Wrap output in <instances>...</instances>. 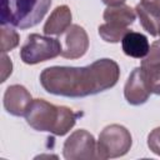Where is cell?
Listing matches in <instances>:
<instances>
[{
	"label": "cell",
	"instance_id": "1",
	"mask_svg": "<svg viewBox=\"0 0 160 160\" xmlns=\"http://www.w3.org/2000/svg\"><path fill=\"white\" fill-rule=\"evenodd\" d=\"M120 78L116 61L104 58L86 66H50L41 71L40 84L49 94L85 98L114 88Z\"/></svg>",
	"mask_w": 160,
	"mask_h": 160
},
{
	"label": "cell",
	"instance_id": "2",
	"mask_svg": "<svg viewBox=\"0 0 160 160\" xmlns=\"http://www.w3.org/2000/svg\"><path fill=\"white\" fill-rule=\"evenodd\" d=\"M79 116L80 112H75L68 106H58L44 99H32L25 114V120L38 131L64 136L74 128Z\"/></svg>",
	"mask_w": 160,
	"mask_h": 160
},
{
	"label": "cell",
	"instance_id": "3",
	"mask_svg": "<svg viewBox=\"0 0 160 160\" xmlns=\"http://www.w3.org/2000/svg\"><path fill=\"white\" fill-rule=\"evenodd\" d=\"M51 0H1L0 22L25 30L38 25L49 11Z\"/></svg>",
	"mask_w": 160,
	"mask_h": 160
},
{
	"label": "cell",
	"instance_id": "4",
	"mask_svg": "<svg viewBox=\"0 0 160 160\" xmlns=\"http://www.w3.org/2000/svg\"><path fill=\"white\" fill-rule=\"evenodd\" d=\"M131 145L132 138L125 126L119 124L108 125L99 134L96 142V158L105 160L124 156L129 152Z\"/></svg>",
	"mask_w": 160,
	"mask_h": 160
},
{
	"label": "cell",
	"instance_id": "5",
	"mask_svg": "<svg viewBox=\"0 0 160 160\" xmlns=\"http://www.w3.org/2000/svg\"><path fill=\"white\" fill-rule=\"evenodd\" d=\"M61 42L48 35L30 34L20 48V59L24 64L35 65L61 55Z\"/></svg>",
	"mask_w": 160,
	"mask_h": 160
},
{
	"label": "cell",
	"instance_id": "6",
	"mask_svg": "<svg viewBox=\"0 0 160 160\" xmlns=\"http://www.w3.org/2000/svg\"><path fill=\"white\" fill-rule=\"evenodd\" d=\"M62 156L66 160H89L96 158V141L85 129L75 130L62 145Z\"/></svg>",
	"mask_w": 160,
	"mask_h": 160
},
{
	"label": "cell",
	"instance_id": "7",
	"mask_svg": "<svg viewBox=\"0 0 160 160\" xmlns=\"http://www.w3.org/2000/svg\"><path fill=\"white\" fill-rule=\"evenodd\" d=\"M61 56L74 60L85 55L89 49V36L85 29L78 24H71L61 34Z\"/></svg>",
	"mask_w": 160,
	"mask_h": 160
},
{
	"label": "cell",
	"instance_id": "8",
	"mask_svg": "<svg viewBox=\"0 0 160 160\" xmlns=\"http://www.w3.org/2000/svg\"><path fill=\"white\" fill-rule=\"evenodd\" d=\"M31 101V94L25 86L19 84L8 86L4 92V108L10 115L14 116H25Z\"/></svg>",
	"mask_w": 160,
	"mask_h": 160
},
{
	"label": "cell",
	"instance_id": "9",
	"mask_svg": "<svg viewBox=\"0 0 160 160\" xmlns=\"http://www.w3.org/2000/svg\"><path fill=\"white\" fill-rule=\"evenodd\" d=\"M150 94H151V91L149 90V88L146 85L141 68L140 66L135 68L130 72L126 82H125V86H124L125 100L130 105L138 106V105L145 104L149 100Z\"/></svg>",
	"mask_w": 160,
	"mask_h": 160
},
{
	"label": "cell",
	"instance_id": "10",
	"mask_svg": "<svg viewBox=\"0 0 160 160\" xmlns=\"http://www.w3.org/2000/svg\"><path fill=\"white\" fill-rule=\"evenodd\" d=\"M72 14L68 5L56 6L42 26L45 35H61L71 25Z\"/></svg>",
	"mask_w": 160,
	"mask_h": 160
},
{
	"label": "cell",
	"instance_id": "11",
	"mask_svg": "<svg viewBox=\"0 0 160 160\" xmlns=\"http://www.w3.org/2000/svg\"><path fill=\"white\" fill-rule=\"evenodd\" d=\"M121 48L125 55L134 59H144L149 52L150 44L144 34L130 30L121 40Z\"/></svg>",
	"mask_w": 160,
	"mask_h": 160
},
{
	"label": "cell",
	"instance_id": "12",
	"mask_svg": "<svg viewBox=\"0 0 160 160\" xmlns=\"http://www.w3.org/2000/svg\"><path fill=\"white\" fill-rule=\"evenodd\" d=\"M102 18H104L105 22H110V24H114V25L129 28V25H131L135 21L136 12L129 5L120 4V5L108 6L104 10Z\"/></svg>",
	"mask_w": 160,
	"mask_h": 160
},
{
	"label": "cell",
	"instance_id": "13",
	"mask_svg": "<svg viewBox=\"0 0 160 160\" xmlns=\"http://www.w3.org/2000/svg\"><path fill=\"white\" fill-rule=\"evenodd\" d=\"M135 12L140 20L141 26L151 35V36H158L160 35V16L152 14L151 11L146 10L144 6L140 4L136 5Z\"/></svg>",
	"mask_w": 160,
	"mask_h": 160
},
{
	"label": "cell",
	"instance_id": "14",
	"mask_svg": "<svg viewBox=\"0 0 160 160\" xmlns=\"http://www.w3.org/2000/svg\"><path fill=\"white\" fill-rule=\"evenodd\" d=\"M129 28H124V26H119V25H114L110 22H104L99 26L98 32L100 35V38L106 41V42H111V44H116L120 42L122 40V38L129 32Z\"/></svg>",
	"mask_w": 160,
	"mask_h": 160
},
{
	"label": "cell",
	"instance_id": "15",
	"mask_svg": "<svg viewBox=\"0 0 160 160\" xmlns=\"http://www.w3.org/2000/svg\"><path fill=\"white\" fill-rule=\"evenodd\" d=\"M146 81V85L151 94L160 95V64L140 66Z\"/></svg>",
	"mask_w": 160,
	"mask_h": 160
},
{
	"label": "cell",
	"instance_id": "16",
	"mask_svg": "<svg viewBox=\"0 0 160 160\" xmlns=\"http://www.w3.org/2000/svg\"><path fill=\"white\" fill-rule=\"evenodd\" d=\"M1 39V52H8L16 48L20 41V36L11 25H1L0 28Z\"/></svg>",
	"mask_w": 160,
	"mask_h": 160
},
{
	"label": "cell",
	"instance_id": "17",
	"mask_svg": "<svg viewBox=\"0 0 160 160\" xmlns=\"http://www.w3.org/2000/svg\"><path fill=\"white\" fill-rule=\"evenodd\" d=\"M152 64H160V40H156L150 45L149 52L141 61L142 66L152 65Z\"/></svg>",
	"mask_w": 160,
	"mask_h": 160
},
{
	"label": "cell",
	"instance_id": "18",
	"mask_svg": "<svg viewBox=\"0 0 160 160\" xmlns=\"http://www.w3.org/2000/svg\"><path fill=\"white\" fill-rule=\"evenodd\" d=\"M148 146L158 156H160V126L152 129L148 135Z\"/></svg>",
	"mask_w": 160,
	"mask_h": 160
},
{
	"label": "cell",
	"instance_id": "19",
	"mask_svg": "<svg viewBox=\"0 0 160 160\" xmlns=\"http://www.w3.org/2000/svg\"><path fill=\"white\" fill-rule=\"evenodd\" d=\"M12 72V62L11 59L6 55V52H2L1 55V79L0 81L4 82Z\"/></svg>",
	"mask_w": 160,
	"mask_h": 160
},
{
	"label": "cell",
	"instance_id": "20",
	"mask_svg": "<svg viewBox=\"0 0 160 160\" xmlns=\"http://www.w3.org/2000/svg\"><path fill=\"white\" fill-rule=\"evenodd\" d=\"M139 4L152 14L160 16V0H140Z\"/></svg>",
	"mask_w": 160,
	"mask_h": 160
},
{
	"label": "cell",
	"instance_id": "21",
	"mask_svg": "<svg viewBox=\"0 0 160 160\" xmlns=\"http://www.w3.org/2000/svg\"><path fill=\"white\" fill-rule=\"evenodd\" d=\"M104 4H106L108 6H112V5H120L124 4L125 0H101Z\"/></svg>",
	"mask_w": 160,
	"mask_h": 160
}]
</instances>
